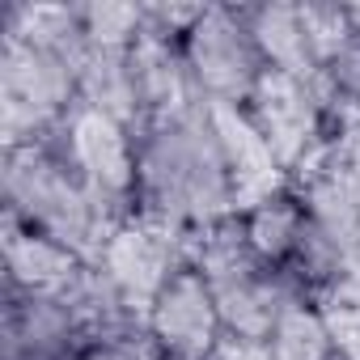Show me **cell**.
I'll return each mask as SVG.
<instances>
[{
    "label": "cell",
    "mask_w": 360,
    "mask_h": 360,
    "mask_svg": "<svg viewBox=\"0 0 360 360\" xmlns=\"http://www.w3.org/2000/svg\"><path fill=\"white\" fill-rule=\"evenodd\" d=\"M127 212L102 200L85 178L64 161L56 140L5 148V221H18L81 263H98L106 238Z\"/></svg>",
    "instance_id": "obj_2"
},
{
    "label": "cell",
    "mask_w": 360,
    "mask_h": 360,
    "mask_svg": "<svg viewBox=\"0 0 360 360\" xmlns=\"http://www.w3.org/2000/svg\"><path fill=\"white\" fill-rule=\"evenodd\" d=\"M191 267L204 276V284L217 301V314L225 322V335L238 343H267L284 305L301 297L284 271H276L267 259H259V250L246 242L238 217L195 233Z\"/></svg>",
    "instance_id": "obj_3"
},
{
    "label": "cell",
    "mask_w": 360,
    "mask_h": 360,
    "mask_svg": "<svg viewBox=\"0 0 360 360\" xmlns=\"http://www.w3.org/2000/svg\"><path fill=\"white\" fill-rule=\"evenodd\" d=\"M64 161L119 212H136V127L77 106L51 136Z\"/></svg>",
    "instance_id": "obj_8"
},
{
    "label": "cell",
    "mask_w": 360,
    "mask_h": 360,
    "mask_svg": "<svg viewBox=\"0 0 360 360\" xmlns=\"http://www.w3.org/2000/svg\"><path fill=\"white\" fill-rule=\"evenodd\" d=\"M208 110H212V123H217L225 169L233 178L238 212L255 208V204H263V200H271V195L292 187L288 169L280 165V157L271 153V144L263 140V131L255 127L246 106H208Z\"/></svg>",
    "instance_id": "obj_10"
},
{
    "label": "cell",
    "mask_w": 360,
    "mask_h": 360,
    "mask_svg": "<svg viewBox=\"0 0 360 360\" xmlns=\"http://www.w3.org/2000/svg\"><path fill=\"white\" fill-rule=\"evenodd\" d=\"M246 115L288 169L292 187L330 153L335 140V119H330V98L322 81H297L284 72H267L259 89L246 102Z\"/></svg>",
    "instance_id": "obj_6"
},
{
    "label": "cell",
    "mask_w": 360,
    "mask_h": 360,
    "mask_svg": "<svg viewBox=\"0 0 360 360\" xmlns=\"http://www.w3.org/2000/svg\"><path fill=\"white\" fill-rule=\"evenodd\" d=\"M81 360H119V356H110V352H85Z\"/></svg>",
    "instance_id": "obj_19"
},
{
    "label": "cell",
    "mask_w": 360,
    "mask_h": 360,
    "mask_svg": "<svg viewBox=\"0 0 360 360\" xmlns=\"http://www.w3.org/2000/svg\"><path fill=\"white\" fill-rule=\"evenodd\" d=\"M85 263L60 242L5 221V288L18 292H64Z\"/></svg>",
    "instance_id": "obj_13"
},
{
    "label": "cell",
    "mask_w": 360,
    "mask_h": 360,
    "mask_svg": "<svg viewBox=\"0 0 360 360\" xmlns=\"http://www.w3.org/2000/svg\"><path fill=\"white\" fill-rule=\"evenodd\" d=\"M217 360H271V352L263 343H238V339H229Z\"/></svg>",
    "instance_id": "obj_18"
},
{
    "label": "cell",
    "mask_w": 360,
    "mask_h": 360,
    "mask_svg": "<svg viewBox=\"0 0 360 360\" xmlns=\"http://www.w3.org/2000/svg\"><path fill=\"white\" fill-rule=\"evenodd\" d=\"M148 347L161 360H217L229 343L217 301L195 267H183L144 309Z\"/></svg>",
    "instance_id": "obj_9"
},
{
    "label": "cell",
    "mask_w": 360,
    "mask_h": 360,
    "mask_svg": "<svg viewBox=\"0 0 360 360\" xmlns=\"http://www.w3.org/2000/svg\"><path fill=\"white\" fill-rule=\"evenodd\" d=\"M335 360H343V356H335Z\"/></svg>",
    "instance_id": "obj_21"
},
{
    "label": "cell",
    "mask_w": 360,
    "mask_h": 360,
    "mask_svg": "<svg viewBox=\"0 0 360 360\" xmlns=\"http://www.w3.org/2000/svg\"><path fill=\"white\" fill-rule=\"evenodd\" d=\"M77 110V64L5 34L0 51V131L5 148L51 140Z\"/></svg>",
    "instance_id": "obj_4"
},
{
    "label": "cell",
    "mask_w": 360,
    "mask_h": 360,
    "mask_svg": "<svg viewBox=\"0 0 360 360\" xmlns=\"http://www.w3.org/2000/svg\"><path fill=\"white\" fill-rule=\"evenodd\" d=\"M271 360H335V339H330V326L318 309V301L309 297H297L284 305V314L276 318L267 343Z\"/></svg>",
    "instance_id": "obj_16"
},
{
    "label": "cell",
    "mask_w": 360,
    "mask_h": 360,
    "mask_svg": "<svg viewBox=\"0 0 360 360\" xmlns=\"http://www.w3.org/2000/svg\"><path fill=\"white\" fill-rule=\"evenodd\" d=\"M131 77H136V102H140V127L169 119L178 110L195 106V89H191V72L183 60V43L174 39H153L144 34L131 47Z\"/></svg>",
    "instance_id": "obj_11"
},
{
    "label": "cell",
    "mask_w": 360,
    "mask_h": 360,
    "mask_svg": "<svg viewBox=\"0 0 360 360\" xmlns=\"http://www.w3.org/2000/svg\"><path fill=\"white\" fill-rule=\"evenodd\" d=\"M89 47H119L131 51L144 39V5H81Z\"/></svg>",
    "instance_id": "obj_17"
},
{
    "label": "cell",
    "mask_w": 360,
    "mask_h": 360,
    "mask_svg": "<svg viewBox=\"0 0 360 360\" xmlns=\"http://www.w3.org/2000/svg\"><path fill=\"white\" fill-rule=\"evenodd\" d=\"M191 233L174 229L165 221H153L144 212H131L115 225V233L106 238L98 267L106 271V280L136 305L148 309V301L183 271L191 267Z\"/></svg>",
    "instance_id": "obj_7"
},
{
    "label": "cell",
    "mask_w": 360,
    "mask_h": 360,
    "mask_svg": "<svg viewBox=\"0 0 360 360\" xmlns=\"http://www.w3.org/2000/svg\"><path fill=\"white\" fill-rule=\"evenodd\" d=\"M148 360H161V356H148Z\"/></svg>",
    "instance_id": "obj_20"
},
{
    "label": "cell",
    "mask_w": 360,
    "mask_h": 360,
    "mask_svg": "<svg viewBox=\"0 0 360 360\" xmlns=\"http://www.w3.org/2000/svg\"><path fill=\"white\" fill-rule=\"evenodd\" d=\"M77 106L110 115L140 131V102L131 77V51L119 47H85L77 60Z\"/></svg>",
    "instance_id": "obj_14"
},
{
    "label": "cell",
    "mask_w": 360,
    "mask_h": 360,
    "mask_svg": "<svg viewBox=\"0 0 360 360\" xmlns=\"http://www.w3.org/2000/svg\"><path fill=\"white\" fill-rule=\"evenodd\" d=\"M238 221H242L246 242L259 250V259H267L276 271L288 276V267L297 263V255L309 238V212H305L297 187H288V191H280L255 208H242Z\"/></svg>",
    "instance_id": "obj_15"
},
{
    "label": "cell",
    "mask_w": 360,
    "mask_h": 360,
    "mask_svg": "<svg viewBox=\"0 0 360 360\" xmlns=\"http://www.w3.org/2000/svg\"><path fill=\"white\" fill-rule=\"evenodd\" d=\"M183 60L191 72V89L204 106H246L267 77L246 5H204L183 39Z\"/></svg>",
    "instance_id": "obj_5"
},
{
    "label": "cell",
    "mask_w": 360,
    "mask_h": 360,
    "mask_svg": "<svg viewBox=\"0 0 360 360\" xmlns=\"http://www.w3.org/2000/svg\"><path fill=\"white\" fill-rule=\"evenodd\" d=\"M250 34L267 72H284L297 81H322V56L309 39L301 5H246Z\"/></svg>",
    "instance_id": "obj_12"
},
{
    "label": "cell",
    "mask_w": 360,
    "mask_h": 360,
    "mask_svg": "<svg viewBox=\"0 0 360 360\" xmlns=\"http://www.w3.org/2000/svg\"><path fill=\"white\" fill-rule=\"evenodd\" d=\"M136 212L191 238L238 217L233 178L204 102L136 131Z\"/></svg>",
    "instance_id": "obj_1"
}]
</instances>
